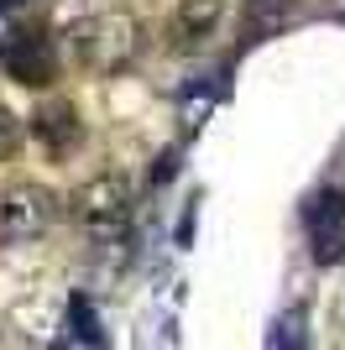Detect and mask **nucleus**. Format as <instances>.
I'll use <instances>...</instances> for the list:
<instances>
[{
	"instance_id": "obj_1",
	"label": "nucleus",
	"mask_w": 345,
	"mask_h": 350,
	"mask_svg": "<svg viewBox=\"0 0 345 350\" xmlns=\"http://www.w3.org/2000/svg\"><path fill=\"white\" fill-rule=\"evenodd\" d=\"M68 47H73V58H79L84 73L110 79V73H120L131 58H136V47H142V21L131 11H94L68 31Z\"/></svg>"
},
{
	"instance_id": "obj_2",
	"label": "nucleus",
	"mask_w": 345,
	"mask_h": 350,
	"mask_svg": "<svg viewBox=\"0 0 345 350\" xmlns=\"http://www.w3.org/2000/svg\"><path fill=\"white\" fill-rule=\"evenodd\" d=\"M131 204H136V193H131L126 173H94L89 183H79V189L68 193V215L94 235L120 230L131 219Z\"/></svg>"
},
{
	"instance_id": "obj_3",
	"label": "nucleus",
	"mask_w": 345,
	"mask_h": 350,
	"mask_svg": "<svg viewBox=\"0 0 345 350\" xmlns=\"http://www.w3.org/2000/svg\"><path fill=\"white\" fill-rule=\"evenodd\" d=\"M58 199L42 183H11L0 193V246H21V241H37V235L53 225Z\"/></svg>"
},
{
	"instance_id": "obj_4",
	"label": "nucleus",
	"mask_w": 345,
	"mask_h": 350,
	"mask_svg": "<svg viewBox=\"0 0 345 350\" xmlns=\"http://www.w3.org/2000/svg\"><path fill=\"white\" fill-rule=\"evenodd\" d=\"M27 131L47 157H68L73 146H79V136H84V120H79V110H73L68 100H42L31 110Z\"/></svg>"
},
{
	"instance_id": "obj_5",
	"label": "nucleus",
	"mask_w": 345,
	"mask_h": 350,
	"mask_svg": "<svg viewBox=\"0 0 345 350\" xmlns=\"http://www.w3.org/2000/svg\"><path fill=\"white\" fill-rule=\"evenodd\" d=\"M5 73L27 89H47L58 79V63H53V47L42 42V31H16L5 42Z\"/></svg>"
},
{
	"instance_id": "obj_6",
	"label": "nucleus",
	"mask_w": 345,
	"mask_h": 350,
	"mask_svg": "<svg viewBox=\"0 0 345 350\" xmlns=\"http://www.w3.org/2000/svg\"><path fill=\"white\" fill-rule=\"evenodd\" d=\"M220 16H225V0H178V11H172V47H199L220 27Z\"/></svg>"
},
{
	"instance_id": "obj_7",
	"label": "nucleus",
	"mask_w": 345,
	"mask_h": 350,
	"mask_svg": "<svg viewBox=\"0 0 345 350\" xmlns=\"http://www.w3.org/2000/svg\"><path fill=\"white\" fill-rule=\"evenodd\" d=\"M314 256L319 262H335L345 251V209H314Z\"/></svg>"
},
{
	"instance_id": "obj_8",
	"label": "nucleus",
	"mask_w": 345,
	"mask_h": 350,
	"mask_svg": "<svg viewBox=\"0 0 345 350\" xmlns=\"http://www.w3.org/2000/svg\"><path fill=\"white\" fill-rule=\"evenodd\" d=\"M27 142V120L16 116V110H5V105H0V162L5 157H16V146Z\"/></svg>"
}]
</instances>
